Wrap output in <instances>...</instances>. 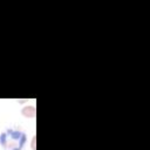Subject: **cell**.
<instances>
[{"label": "cell", "instance_id": "obj_1", "mask_svg": "<svg viewBox=\"0 0 150 150\" xmlns=\"http://www.w3.org/2000/svg\"><path fill=\"white\" fill-rule=\"evenodd\" d=\"M27 136L19 129H6L0 135V143L4 150H22Z\"/></svg>", "mask_w": 150, "mask_h": 150}, {"label": "cell", "instance_id": "obj_2", "mask_svg": "<svg viewBox=\"0 0 150 150\" xmlns=\"http://www.w3.org/2000/svg\"><path fill=\"white\" fill-rule=\"evenodd\" d=\"M21 114L27 118H34L36 116V108L34 105H26L21 109Z\"/></svg>", "mask_w": 150, "mask_h": 150}, {"label": "cell", "instance_id": "obj_3", "mask_svg": "<svg viewBox=\"0 0 150 150\" xmlns=\"http://www.w3.org/2000/svg\"><path fill=\"white\" fill-rule=\"evenodd\" d=\"M35 142H36V136H33L32 137V142H30V148H32V150H35L36 148H35Z\"/></svg>", "mask_w": 150, "mask_h": 150}, {"label": "cell", "instance_id": "obj_4", "mask_svg": "<svg viewBox=\"0 0 150 150\" xmlns=\"http://www.w3.org/2000/svg\"><path fill=\"white\" fill-rule=\"evenodd\" d=\"M22 102H27V100H19V103H22Z\"/></svg>", "mask_w": 150, "mask_h": 150}]
</instances>
